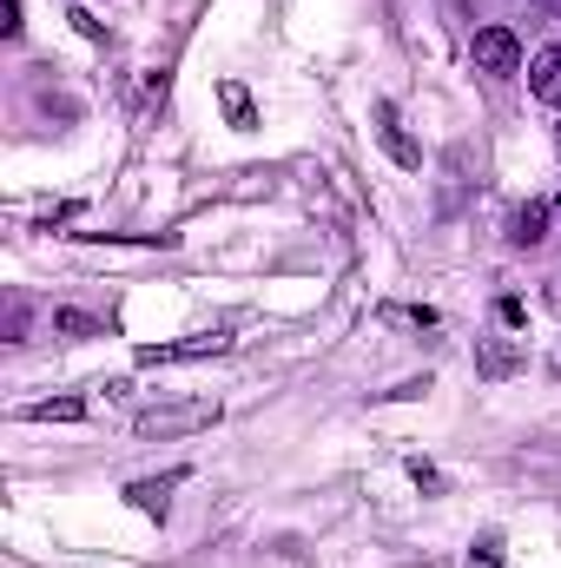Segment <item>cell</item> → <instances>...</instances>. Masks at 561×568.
<instances>
[{"label":"cell","mask_w":561,"mask_h":568,"mask_svg":"<svg viewBox=\"0 0 561 568\" xmlns=\"http://www.w3.org/2000/svg\"><path fill=\"white\" fill-rule=\"evenodd\" d=\"M218 424V404L212 397H192V404H165V410H140V436H192V429Z\"/></svg>","instance_id":"6da1fadb"},{"label":"cell","mask_w":561,"mask_h":568,"mask_svg":"<svg viewBox=\"0 0 561 568\" xmlns=\"http://www.w3.org/2000/svg\"><path fill=\"white\" fill-rule=\"evenodd\" d=\"M232 337H218V331H205V337H178V344H145L140 364L145 371H159V364H192V357H218Z\"/></svg>","instance_id":"7a4b0ae2"},{"label":"cell","mask_w":561,"mask_h":568,"mask_svg":"<svg viewBox=\"0 0 561 568\" xmlns=\"http://www.w3.org/2000/svg\"><path fill=\"white\" fill-rule=\"evenodd\" d=\"M476 67H482V73H516V67H522V40H516L509 27H482V33H476Z\"/></svg>","instance_id":"3957f363"},{"label":"cell","mask_w":561,"mask_h":568,"mask_svg":"<svg viewBox=\"0 0 561 568\" xmlns=\"http://www.w3.org/2000/svg\"><path fill=\"white\" fill-rule=\"evenodd\" d=\"M529 93H536L542 106H561V47H542V53L529 60Z\"/></svg>","instance_id":"277c9868"},{"label":"cell","mask_w":561,"mask_h":568,"mask_svg":"<svg viewBox=\"0 0 561 568\" xmlns=\"http://www.w3.org/2000/svg\"><path fill=\"white\" fill-rule=\"evenodd\" d=\"M377 133H384V145H390V159H397V165H410V172L422 165V152L410 145V133L397 126V106H390V100H377Z\"/></svg>","instance_id":"5b68a950"},{"label":"cell","mask_w":561,"mask_h":568,"mask_svg":"<svg viewBox=\"0 0 561 568\" xmlns=\"http://www.w3.org/2000/svg\"><path fill=\"white\" fill-rule=\"evenodd\" d=\"M185 483V469H165V476H145V483H133L126 496H133V509H145V516H165V496Z\"/></svg>","instance_id":"8992f818"},{"label":"cell","mask_w":561,"mask_h":568,"mask_svg":"<svg viewBox=\"0 0 561 568\" xmlns=\"http://www.w3.org/2000/svg\"><path fill=\"white\" fill-rule=\"evenodd\" d=\"M509 239H516V245H542V239H549V205H522L516 225H509Z\"/></svg>","instance_id":"52a82bcc"},{"label":"cell","mask_w":561,"mask_h":568,"mask_svg":"<svg viewBox=\"0 0 561 568\" xmlns=\"http://www.w3.org/2000/svg\"><path fill=\"white\" fill-rule=\"evenodd\" d=\"M80 410H86V404H80V397H47V404H33V410H27V417H33V424H73V417H80Z\"/></svg>","instance_id":"ba28073f"},{"label":"cell","mask_w":561,"mask_h":568,"mask_svg":"<svg viewBox=\"0 0 561 568\" xmlns=\"http://www.w3.org/2000/svg\"><path fill=\"white\" fill-rule=\"evenodd\" d=\"M53 331H67V337H106V324L86 317V311H53Z\"/></svg>","instance_id":"9c48e42d"},{"label":"cell","mask_w":561,"mask_h":568,"mask_svg":"<svg viewBox=\"0 0 561 568\" xmlns=\"http://www.w3.org/2000/svg\"><path fill=\"white\" fill-rule=\"evenodd\" d=\"M218 100H225V113H232V126H252V93H245L238 80H225V87H218Z\"/></svg>","instance_id":"30bf717a"},{"label":"cell","mask_w":561,"mask_h":568,"mask_svg":"<svg viewBox=\"0 0 561 568\" xmlns=\"http://www.w3.org/2000/svg\"><path fill=\"white\" fill-rule=\"evenodd\" d=\"M516 364H522V357H516V351H509V344H496V337H489V344H482V377H509V371H516Z\"/></svg>","instance_id":"8fae6325"},{"label":"cell","mask_w":561,"mask_h":568,"mask_svg":"<svg viewBox=\"0 0 561 568\" xmlns=\"http://www.w3.org/2000/svg\"><path fill=\"white\" fill-rule=\"evenodd\" d=\"M0 33H20V0H0Z\"/></svg>","instance_id":"7c38bea8"},{"label":"cell","mask_w":561,"mask_h":568,"mask_svg":"<svg viewBox=\"0 0 561 568\" xmlns=\"http://www.w3.org/2000/svg\"><path fill=\"white\" fill-rule=\"evenodd\" d=\"M536 7H549V13H555V20H561V0H536Z\"/></svg>","instance_id":"4fadbf2b"},{"label":"cell","mask_w":561,"mask_h":568,"mask_svg":"<svg viewBox=\"0 0 561 568\" xmlns=\"http://www.w3.org/2000/svg\"><path fill=\"white\" fill-rule=\"evenodd\" d=\"M555 205H561V199H555Z\"/></svg>","instance_id":"5bb4252c"}]
</instances>
